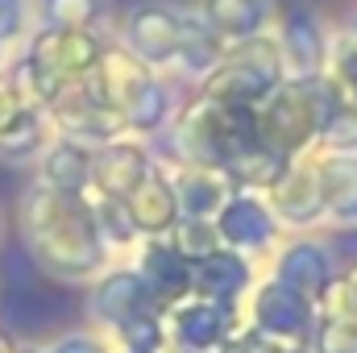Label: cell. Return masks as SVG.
<instances>
[{"instance_id": "cell-1", "label": "cell", "mask_w": 357, "mask_h": 353, "mask_svg": "<svg viewBox=\"0 0 357 353\" xmlns=\"http://www.w3.org/2000/svg\"><path fill=\"white\" fill-rule=\"evenodd\" d=\"M21 241L29 262L54 283H88L104 270L108 246L96 229L91 195H67L46 183H33L17 200Z\"/></svg>"}, {"instance_id": "cell-2", "label": "cell", "mask_w": 357, "mask_h": 353, "mask_svg": "<svg viewBox=\"0 0 357 353\" xmlns=\"http://www.w3.org/2000/svg\"><path fill=\"white\" fill-rule=\"evenodd\" d=\"M345 96L333 80H291V84H278L262 100L258 108V129H262V142L278 158L291 163V154H299L324 125V117L341 104Z\"/></svg>"}, {"instance_id": "cell-3", "label": "cell", "mask_w": 357, "mask_h": 353, "mask_svg": "<svg viewBox=\"0 0 357 353\" xmlns=\"http://www.w3.org/2000/svg\"><path fill=\"white\" fill-rule=\"evenodd\" d=\"M100 96L121 112L125 129L133 133H154L167 125V112H171V96L167 88L154 80V71L133 59L125 46H104L100 54V67L91 71Z\"/></svg>"}, {"instance_id": "cell-4", "label": "cell", "mask_w": 357, "mask_h": 353, "mask_svg": "<svg viewBox=\"0 0 357 353\" xmlns=\"http://www.w3.org/2000/svg\"><path fill=\"white\" fill-rule=\"evenodd\" d=\"M282 84V50L270 38H245L225 50L220 67L204 80V96L220 104L258 108L270 91Z\"/></svg>"}, {"instance_id": "cell-5", "label": "cell", "mask_w": 357, "mask_h": 353, "mask_svg": "<svg viewBox=\"0 0 357 353\" xmlns=\"http://www.w3.org/2000/svg\"><path fill=\"white\" fill-rule=\"evenodd\" d=\"M46 117H50V125L59 129V137H71V142H79V146H88V150L104 146V142H116V137L125 133L121 112L100 96V88H96L91 75L67 84V88L46 104Z\"/></svg>"}, {"instance_id": "cell-6", "label": "cell", "mask_w": 357, "mask_h": 353, "mask_svg": "<svg viewBox=\"0 0 357 353\" xmlns=\"http://www.w3.org/2000/svg\"><path fill=\"white\" fill-rule=\"evenodd\" d=\"M183 21L178 13H171L167 4H137L129 17H125V50L133 59H142L146 67H162V63H175L178 59V42H183Z\"/></svg>"}, {"instance_id": "cell-7", "label": "cell", "mask_w": 357, "mask_h": 353, "mask_svg": "<svg viewBox=\"0 0 357 353\" xmlns=\"http://www.w3.org/2000/svg\"><path fill=\"white\" fill-rule=\"evenodd\" d=\"M233 333V303L220 299H204V295H187L171 303V337L187 353H208L225 345Z\"/></svg>"}, {"instance_id": "cell-8", "label": "cell", "mask_w": 357, "mask_h": 353, "mask_svg": "<svg viewBox=\"0 0 357 353\" xmlns=\"http://www.w3.org/2000/svg\"><path fill=\"white\" fill-rule=\"evenodd\" d=\"M150 171H154V163L142 142L116 137V142H104L91 150V191L104 200H125Z\"/></svg>"}, {"instance_id": "cell-9", "label": "cell", "mask_w": 357, "mask_h": 353, "mask_svg": "<svg viewBox=\"0 0 357 353\" xmlns=\"http://www.w3.org/2000/svg\"><path fill=\"white\" fill-rule=\"evenodd\" d=\"M154 295L150 287L142 283L137 270H104L96 283H91V295H88V312L108 324V329H121L125 320L142 316V312H154Z\"/></svg>"}, {"instance_id": "cell-10", "label": "cell", "mask_w": 357, "mask_h": 353, "mask_svg": "<svg viewBox=\"0 0 357 353\" xmlns=\"http://www.w3.org/2000/svg\"><path fill=\"white\" fill-rule=\"evenodd\" d=\"M312 320H316V308L303 295H295L278 278L262 283V291L254 299V324H258L262 337H270V341H303L312 333Z\"/></svg>"}, {"instance_id": "cell-11", "label": "cell", "mask_w": 357, "mask_h": 353, "mask_svg": "<svg viewBox=\"0 0 357 353\" xmlns=\"http://www.w3.org/2000/svg\"><path fill=\"white\" fill-rule=\"evenodd\" d=\"M270 208L287 225H312L324 216V187L312 163H287L282 175L270 183Z\"/></svg>"}, {"instance_id": "cell-12", "label": "cell", "mask_w": 357, "mask_h": 353, "mask_svg": "<svg viewBox=\"0 0 357 353\" xmlns=\"http://www.w3.org/2000/svg\"><path fill=\"white\" fill-rule=\"evenodd\" d=\"M137 274H142V283L150 287V295H154L158 308H171V303H178V299L191 295V262L178 254L171 241H162V237H150V241L142 246Z\"/></svg>"}, {"instance_id": "cell-13", "label": "cell", "mask_w": 357, "mask_h": 353, "mask_svg": "<svg viewBox=\"0 0 357 353\" xmlns=\"http://www.w3.org/2000/svg\"><path fill=\"white\" fill-rule=\"evenodd\" d=\"M125 212H129V220H133L137 233H146V237H167L178 220L175 183L162 175V171H150V175L125 195Z\"/></svg>"}, {"instance_id": "cell-14", "label": "cell", "mask_w": 357, "mask_h": 353, "mask_svg": "<svg viewBox=\"0 0 357 353\" xmlns=\"http://www.w3.org/2000/svg\"><path fill=\"white\" fill-rule=\"evenodd\" d=\"M212 225H216L225 250H262L274 237L270 208L254 195H229L225 208L212 216Z\"/></svg>"}, {"instance_id": "cell-15", "label": "cell", "mask_w": 357, "mask_h": 353, "mask_svg": "<svg viewBox=\"0 0 357 353\" xmlns=\"http://www.w3.org/2000/svg\"><path fill=\"white\" fill-rule=\"evenodd\" d=\"M278 283L291 287L295 295H303L316 308V303H324V295L333 287V262L316 241H295L278 258Z\"/></svg>"}, {"instance_id": "cell-16", "label": "cell", "mask_w": 357, "mask_h": 353, "mask_svg": "<svg viewBox=\"0 0 357 353\" xmlns=\"http://www.w3.org/2000/svg\"><path fill=\"white\" fill-rule=\"evenodd\" d=\"M38 183L67 191V195H88L91 191V150L71 142V137H54L42 150V167H38Z\"/></svg>"}, {"instance_id": "cell-17", "label": "cell", "mask_w": 357, "mask_h": 353, "mask_svg": "<svg viewBox=\"0 0 357 353\" xmlns=\"http://www.w3.org/2000/svg\"><path fill=\"white\" fill-rule=\"evenodd\" d=\"M282 63H291L295 80H316L328 63V42H324V29L316 25L312 13L295 8L282 25Z\"/></svg>"}, {"instance_id": "cell-18", "label": "cell", "mask_w": 357, "mask_h": 353, "mask_svg": "<svg viewBox=\"0 0 357 353\" xmlns=\"http://www.w3.org/2000/svg\"><path fill=\"white\" fill-rule=\"evenodd\" d=\"M250 287V266L237 250H216L199 262H191V295H204V299H220V303H233L241 291Z\"/></svg>"}, {"instance_id": "cell-19", "label": "cell", "mask_w": 357, "mask_h": 353, "mask_svg": "<svg viewBox=\"0 0 357 353\" xmlns=\"http://www.w3.org/2000/svg\"><path fill=\"white\" fill-rule=\"evenodd\" d=\"M266 17H270V0H204L208 29L216 38H229V42L258 38Z\"/></svg>"}, {"instance_id": "cell-20", "label": "cell", "mask_w": 357, "mask_h": 353, "mask_svg": "<svg viewBox=\"0 0 357 353\" xmlns=\"http://www.w3.org/2000/svg\"><path fill=\"white\" fill-rule=\"evenodd\" d=\"M316 171L324 187V212L337 220H357V154H324Z\"/></svg>"}, {"instance_id": "cell-21", "label": "cell", "mask_w": 357, "mask_h": 353, "mask_svg": "<svg viewBox=\"0 0 357 353\" xmlns=\"http://www.w3.org/2000/svg\"><path fill=\"white\" fill-rule=\"evenodd\" d=\"M175 195H178V216H191V220H212L225 208V200H229L225 179L216 171H199V167H191L178 179Z\"/></svg>"}, {"instance_id": "cell-22", "label": "cell", "mask_w": 357, "mask_h": 353, "mask_svg": "<svg viewBox=\"0 0 357 353\" xmlns=\"http://www.w3.org/2000/svg\"><path fill=\"white\" fill-rule=\"evenodd\" d=\"M46 133H50V117H46L42 108L25 104V108L17 112V121L8 125V133L0 137V158H4V163H25V158L42 154L46 142H50Z\"/></svg>"}, {"instance_id": "cell-23", "label": "cell", "mask_w": 357, "mask_h": 353, "mask_svg": "<svg viewBox=\"0 0 357 353\" xmlns=\"http://www.w3.org/2000/svg\"><path fill=\"white\" fill-rule=\"evenodd\" d=\"M220 59H225V50H220V38L208 29V25H187L183 29V42H178V63L191 71V75H212L216 67H220Z\"/></svg>"}, {"instance_id": "cell-24", "label": "cell", "mask_w": 357, "mask_h": 353, "mask_svg": "<svg viewBox=\"0 0 357 353\" xmlns=\"http://www.w3.org/2000/svg\"><path fill=\"white\" fill-rule=\"evenodd\" d=\"M171 246H175L187 262H199V258H208V254L220 250V233H216L212 220H191V216H187V220H175Z\"/></svg>"}, {"instance_id": "cell-25", "label": "cell", "mask_w": 357, "mask_h": 353, "mask_svg": "<svg viewBox=\"0 0 357 353\" xmlns=\"http://www.w3.org/2000/svg\"><path fill=\"white\" fill-rule=\"evenodd\" d=\"M104 17V0H42V25L54 29H91Z\"/></svg>"}, {"instance_id": "cell-26", "label": "cell", "mask_w": 357, "mask_h": 353, "mask_svg": "<svg viewBox=\"0 0 357 353\" xmlns=\"http://www.w3.org/2000/svg\"><path fill=\"white\" fill-rule=\"evenodd\" d=\"M320 146L328 150V154H354L357 150V108L349 100H341L328 117H324V125H320Z\"/></svg>"}, {"instance_id": "cell-27", "label": "cell", "mask_w": 357, "mask_h": 353, "mask_svg": "<svg viewBox=\"0 0 357 353\" xmlns=\"http://www.w3.org/2000/svg\"><path fill=\"white\" fill-rule=\"evenodd\" d=\"M91 208H96V229H100L104 246H129V241L137 237V229H133V220H129V212H125V200H104V195H96Z\"/></svg>"}, {"instance_id": "cell-28", "label": "cell", "mask_w": 357, "mask_h": 353, "mask_svg": "<svg viewBox=\"0 0 357 353\" xmlns=\"http://www.w3.org/2000/svg\"><path fill=\"white\" fill-rule=\"evenodd\" d=\"M116 337L125 341V350L158 353V350H162V341H167V329H162V312L154 308V312H142V316L125 320V324L116 329Z\"/></svg>"}, {"instance_id": "cell-29", "label": "cell", "mask_w": 357, "mask_h": 353, "mask_svg": "<svg viewBox=\"0 0 357 353\" xmlns=\"http://www.w3.org/2000/svg\"><path fill=\"white\" fill-rule=\"evenodd\" d=\"M316 353H357V329L341 316H324L316 329Z\"/></svg>"}, {"instance_id": "cell-30", "label": "cell", "mask_w": 357, "mask_h": 353, "mask_svg": "<svg viewBox=\"0 0 357 353\" xmlns=\"http://www.w3.org/2000/svg\"><path fill=\"white\" fill-rule=\"evenodd\" d=\"M25 25H29V4L25 0H0V46L21 42Z\"/></svg>"}, {"instance_id": "cell-31", "label": "cell", "mask_w": 357, "mask_h": 353, "mask_svg": "<svg viewBox=\"0 0 357 353\" xmlns=\"http://www.w3.org/2000/svg\"><path fill=\"white\" fill-rule=\"evenodd\" d=\"M38 353H108V345H104L96 333L75 329V333H63V337H54V341L38 345Z\"/></svg>"}, {"instance_id": "cell-32", "label": "cell", "mask_w": 357, "mask_h": 353, "mask_svg": "<svg viewBox=\"0 0 357 353\" xmlns=\"http://www.w3.org/2000/svg\"><path fill=\"white\" fill-rule=\"evenodd\" d=\"M25 108V100H21V91L13 88V80L8 75H0V137L8 133V125L17 121V112Z\"/></svg>"}, {"instance_id": "cell-33", "label": "cell", "mask_w": 357, "mask_h": 353, "mask_svg": "<svg viewBox=\"0 0 357 353\" xmlns=\"http://www.w3.org/2000/svg\"><path fill=\"white\" fill-rule=\"evenodd\" d=\"M333 250L341 254V262H345V266H354V262H357V229L337 233V237H333Z\"/></svg>"}, {"instance_id": "cell-34", "label": "cell", "mask_w": 357, "mask_h": 353, "mask_svg": "<svg viewBox=\"0 0 357 353\" xmlns=\"http://www.w3.org/2000/svg\"><path fill=\"white\" fill-rule=\"evenodd\" d=\"M21 350H25V345H21L13 333H4V329H0V353H21Z\"/></svg>"}, {"instance_id": "cell-35", "label": "cell", "mask_w": 357, "mask_h": 353, "mask_svg": "<svg viewBox=\"0 0 357 353\" xmlns=\"http://www.w3.org/2000/svg\"><path fill=\"white\" fill-rule=\"evenodd\" d=\"M345 283H349V291L357 295V262H354V266H345Z\"/></svg>"}, {"instance_id": "cell-36", "label": "cell", "mask_w": 357, "mask_h": 353, "mask_svg": "<svg viewBox=\"0 0 357 353\" xmlns=\"http://www.w3.org/2000/svg\"><path fill=\"white\" fill-rule=\"evenodd\" d=\"M262 353H299V350H291V345H262Z\"/></svg>"}, {"instance_id": "cell-37", "label": "cell", "mask_w": 357, "mask_h": 353, "mask_svg": "<svg viewBox=\"0 0 357 353\" xmlns=\"http://www.w3.org/2000/svg\"><path fill=\"white\" fill-rule=\"evenodd\" d=\"M225 353H254V345H225Z\"/></svg>"}, {"instance_id": "cell-38", "label": "cell", "mask_w": 357, "mask_h": 353, "mask_svg": "<svg viewBox=\"0 0 357 353\" xmlns=\"http://www.w3.org/2000/svg\"><path fill=\"white\" fill-rule=\"evenodd\" d=\"M121 353H142V350H121Z\"/></svg>"}, {"instance_id": "cell-39", "label": "cell", "mask_w": 357, "mask_h": 353, "mask_svg": "<svg viewBox=\"0 0 357 353\" xmlns=\"http://www.w3.org/2000/svg\"><path fill=\"white\" fill-rule=\"evenodd\" d=\"M0 59H4V46H0Z\"/></svg>"}, {"instance_id": "cell-40", "label": "cell", "mask_w": 357, "mask_h": 353, "mask_svg": "<svg viewBox=\"0 0 357 353\" xmlns=\"http://www.w3.org/2000/svg\"><path fill=\"white\" fill-rule=\"evenodd\" d=\"M354 42H357V38H354Z\"/></svg>"}]
</instances>
